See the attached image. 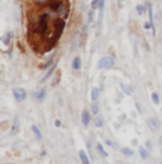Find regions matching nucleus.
I'll return each instance as SVG.
<instances>
[{
    "instance_id": "obj_15",
    "label": "nucleus",
    "mask_w": 162,
    "mask_h": 164,
    "mask_svg": "<svg viewBox=\"0 0 162 164\" xmlns=\"http://www.w3.org/2000/svg\"><path fill=\"white\" fill-rule=\"evenodd\" d=\"M97 151H98V154L101 155V157H104V159H105V157H108V153H107L105 149H104V147H102V144H100V143L97 144Z\"/></svg>"
},
{
    "instance_id": "obj_14",
    "label": "nucleus",
    "mask_w": 162,
    "mask_h": 164,
    "mask_svg": "<svg viewBox=\"0 0 162 164\" xmlns=\"http://www.w3.org/2000/svg\"><path fill=\"white\" fill-rule=\"evenodd\" d=\"M73 69L74 70H80L81 69V59H80V56L74 57V60H73Z\"/></svg>"
},
{
    "instance_id": "obj_13",
    "label": "nucleus",
    "mask_w": 162,
    "mask_h": 164,
    "mask_svg": "<svg viewBox=\"0 0 162 164\" xmlns=\"http://www.w3.org/2000/svg\"><path fill=\"white\" fill-rule=\"evenodd\" d=\"M54 26H56V30H58V32L61 33V30H63L64 26H65V23H64V20L63 19H57L56 23H54Z\"/></svg>"
},
{
    "instance_id": "obj_1",
    "label": "nucleus",
    "mask_w": 162,
    "mask_h": 164,
    "mask_svg": "<svg viewBox=\"0 0 162 164\" xmlns=\"http://www.w3.org/2000/svg\"><path fill=\"white\" fill-rule=\"evenodd\" d=\"M115 66V60L112 57H102L98 61V69H112Z\"/></svg>"
},
{
    "instance_id": "obj_11",
    "label": "nucleus",
    "mask_w": 162,
    "mask_h": 164,
    "mask_svg": "<svg viewBox=\"0 0 162 164\" xmlns=\"http://www.w3.org/2000/svg\"><path fill=\"white\" fill-rule=\"evenodd\" d=\"M20 130V121H19V118L16 117L13 120V126H12V134H17Z\"/></svg>"
},
{
    "instance_id": "obj_12",
    "label": "nucleus",
    "mask_w": 162,
    "mask_h": 164,
    "mask_svg": "<svg viewBox=\"0 0 162 164\" xmlns=\"http://www.w3.org/2000/svg\"><path fill=\"white\" fill-rule=\"evenodd\" d=\"M31 131L34 133V136H36V138H37V140H41V138H43L41 131H40V128H38L36 124H33V126H31Z\"/></svg>"
},
{
    "instance_id": "obj_9",
    "label": "nucleus",
    "mask_w": 162,
    "mask_h": 164,
    "mask_svg": "<svg viewBox=\"0 0 162 164\" xmlns=\"http://www.w3.org/2000/svg\"><path fill=\"white\" fill-rule=\"evenodd\" d=\"M67 14H68V6L63 3L60 12H58V19H63V20H64L65 17H67Z\"/></svg>"
},
{
    "instance_id": "obj_22",
    "label": "nucleus",
    "mask_w": 162,
    "mask_h": 164,
    "mask_svg": "<svg viewBox=\"0 0 162 164\" xmlns=\"http://www.w3.org/2000/svg\"><path fill=\"white\" fill-rule=\"evenodd\" d=\"M144 29H145V30H152V33L155 34V27L152 26V23H151V22H147V23L144 24Z\"/></svg>"
},
{
    "instance_id": "obj_26",
    "label": "nucleus",
    "mask_w": 162,
    "mask_h": 164,
    "mask_svg": "<svg viewBox=\"0 0 162 164\" xmlns=\"http://www.w3.org/2000/svg\"><path fill=\"white\" fill-rule=\"evenodd\" d=\"M53 63H54V60H53V59H50V60L47 61L46 64L43 66V69H51V66H53Z\"/></svg>"
},
{
    "instance_id": "obj_31",
    "label": "nucleus",
    "mask_w": 162,
    "mask_h": 164,
    "mask_svg": "<svg viewBox=\"0 0 162 164\" xmlns=\"http://www.w3.org/2000/svg\"><path fill=\"white\" fill-rule=\"evenodd\" d=\"M145 144H147V145H145V147H147V150H151V147H152V145H151V141H147V143H145Z\"/></svg>"
},
{
    "instance_id": "obj_24",
    "label": "nucleus",
    "mask_w": 162,
    "mask_h": 164,
    "mask_svg": "<svg viewBox=\"0 0 162 164\" xmlns=\"http://www.w3.org/2000/svg\"><path fill=\"white\" fill-rule=\"evenodd\" d=\"M98 111H100V106L97 104V101L93 104V107H91V113L93 114H98Z\"/></svg>"
},
{
    "instance_id": "obj_6",
    "label": "nucleus",
    "mask_w": 162,
    "mask_h": 164,
    "mask_svg": "<svg viewBox=\"0 0 162 164\" xmlns=\"http://www.w3.org/2000/svg\"><path fill=\"white\" fill-rule=\"evenodd\" d=\"M90 121H91V114H90V111L88 110H83V113H81V123H83L84 126H88Z\"/></svg>"
},
{
    "instance_id": "obj_20",
    "label": "nucleus",
    "mask_w": 162,
    "mask_h": 164,
    "mask_svg": "<svg viewBox=\"0 0 162 164\" xmlns=\"http://www.w3.org/2000/svg\"><path fill=\"white\" fill-rule=\"evenodd\" d=\"M121 87H122V91H124L127 96H131V94H132V90L130 89V86H127V84H124V83H122V84H121Z\"/></svg>"
},
{
    "instance_id": "obj_4",
    "label": "nucleus",
    "mask_w": 162,
    "mask_h": 164,
    "mask_svg": "<svg viewBox=\"0 0 162 164\" xmlns=\"http://www.w3.org/2000/svg\"><path fill=\"white\" fill-rule=\"evenodd\" d=\"M47 22H48V14H43L38 23H40V32L41 33H46L47 32Z\"/></svg>"
},
{
    "instance_id": "obj_27",
    "label": "nucleus",
    "mask_w": 162,
    "mask_h": 164,
    "mask_svg": "<svg viewBox=\"0 0 162 164\" xmlns=\"http://www.w3.org/2000/svg\"><path fill=\"white\" fill-rule=\"evenodd\" d=\"M105 143H107L108 145H110L111 149H118V145H117V143H114V141H111V140H105Z\"/></svg>"
},
{
    "instance_id": "obj_32",
    "label": "nucleus",
    "mask_w": 162,
    "mask_h": 164,
    "mask_svg": "<svg viewBox=\"0 0 162 164\" xmlns=\"http://www.w3.org/2000/svg\"><path fill=\"white\" fill-rule=\"evenodd\" d=\"M54 126H56V127H60V126H61V121H60V120H54Z\"/></svg>"
},
{
    "instance_id": "obj_23",
    "label": "nucleus",
    "mask_w": 162,
    "mask_h": 164,
    "mask_svg": "<svg viewBox=\"0 0 162 164\" xmlns=\"http://www.w3.org/2000/svg\"><path fill=\"white\" fill-rule=\"evenodd\" d=\"M100 5H101V0H93V2H91V9H93V10L98 9Z\"/></svg>"
},
{
    "instance_id": "obj_29",
    "label": "nucleus",
    "mask_w": 162,
    "mask_h": 164,
    "mask_svg": "<svg viewBox=\"0 0 162 164\" xmlns=\"http://www.w3.org/2000/svg\"><path fill=\"white\" fill-rule=\"evenodd\" d=\"M93 20H94V10L91 9L88 12V22H93Z\"/></svg>"
},
{
    "instance_id": "obj_19",
    "label": "nucleus",
    "mask_w": 162,
    "mask_h": 164,
    "mask_svg": "<svg viewBox=\"0 0 162 164\" xmlns=\"http://www.w3.org/2000/svg\"><path fill=\"white\" fill-rule=\"evenodd\" d=\"M12 37H13V33H12V32H9L5 36V37H3V43H5L6 46H9V44H10V42H12Z\"/></svg>"
},
{
    "instance_id": "obj_33",
    "label": "nucleus",
    "mask_w": 162,
    "mask_h": 164,
    "mask_svg": "<svg viewBox=\"0 0 162 164\" xmlns=\"http://www.w3.org/2000/svg\"><path fill=\"white\" fill-rule=\"evenodd\" d=\"M158 164H162V161H161V163H158Z\"/></svg>"
},
{
    "instance_id": "obj_3",
    "label": "nucleus",
    "mask_w": 162,
    "mask_h": 164,
    "mask_svg": "<svg viewBox=\"0 0 162 164\" xmlns=\"http://www.w3.org/2000/svg\"><path fill=\"white\" fill-rule=\"evenodd\" d=\"M148 126H149V128L152 130V133H158V131L161 130V124L158 121V118H155V117L148 118Z\"/></svg>"
},
{
    "instance_id": "obj_21",
    "label": "nucleus",
    "mask_w": 162,
    "mask_h": 164,
    "mask_svg": "<svg viewBox=\"0 0 162 164\" xmlns=\"http://www.w3.org/2000/svg\"><path fill=\"white\" fill-rule=\"evenodd\" d=\"M147 9H148V13H149V22L152 23V22H154V14H152V5H151V3H147Z\"/></svg>"
},
{
    "instance_id": "obj_17",
    "label": "nucleus",
    "mask_w": 162,
    "mask_h": 164,
    "mask_svg": "<svg viewBox=\"0 0 162 164\" xmlns=\"http://www.w3.org/2000/svg\"><path fill=\"white\" fill-rule=\"evenodd\" d=\"M121 153H122L125 157H131V155H134V151H132V149H130V147H122V149H121Z\"/></svg>"
},
{
    "instance_id": "obj_7",
    "label": "nucleus",
    "mask_w": 162,
    "mask_h": 164,
    "mask_svg": "<svg viewBox=\"0 0 162 164\" xmlns=\"http://www.w3.org/2000/svg\"><path fill=\"white\" fill-rule=\"evenodd\" d=\"M46 94H47L46 89H41V90H38V91H36V93L33 94V96H34V98H36V100H38V101H43V100L46 98Z\"/></svg>"
},
{
    "instance_id": "obj_18",
    "label": "nucleus",
    "mask_w": 162,
    "mask_h": 164,
    "mask_svg": "<svg viewBox=\"0 0 162 164\" xmlns=\"http://www.w3.org/2000/svg\"><path fill=\"white\" fill-rule=\"evenodd\" d=\"M94 126L98 127V128H100V127H102V126H104V118H102L101 116H97V117H95V120H94Z\"/></svg>"
},
{
    "instance_id": "obj_30",
    "label": "nucleus",
    "mask_w": 162,
    "mask_h": 164,
    "mask_svg": "<svg viewBox=\"0 0 162 164\" xmlns=\"http://www.w3.org/2000/svg\"><path fill=\"white\" fill-rule=\"evenodd\" d=\"M137 13H138V14H142V13H144V6H142V5H138V6H137Z\"/></svg>"
},
{
    "instance_id": "obj_2",
    "label": "nucleus",
    "mask_w": 162,
    "mask_h": 164,
    "mask_svg": "<svg viewBox=\"0 0 162 164\" xmlns=\"http://www.w3.org/2000/svg\"><path fill=\"white\" fill-rule=\"evenodd\" d=\"M13 96H14V98H16V101H19V103L24 101V100H26V97H27L26 91H24L23 89H20V87H16V89H13Z\"/></svg>"
},
{
    "instance_id": "obj_8",
    "label": "nucleus",
    "mask_w": 162,
    "mask_h": 164,
    "mask_svg": "<svg viewBox=\"0 0 162 164\" xmlns=\"http://www.w3.org/2000/svg\"><path fill=\"white\" fill-rule=\"evenodd\" d=\"M78 155H80V160H81V163L83 164H91L90 163V159H88V154L85 150H80L78 151Z\"/></svg>"
},
{
    "instance_id": "obj_25",
    "label": "nucleus",
    "mask_w": 162,
    "mask_h": 164,
    "mask_svg": "<svg viewBox=\"0 0 162 164\" xmlns=\"http://www.w3.org/2000/svg\"><path fill=\"white\" fill-rule=\"evenodd\" d=\"M152 101L154 104H159V94L158 93H152Z\"/></svg>"
},
{
    "instance_id": "obj_5",
    "label": "nucleus",
    "mask_w": 162,
    "mask_h": 164,
    "mask_svg": "<svg viewBox=\"0 0 162 164\" xmlns=\"http://www.w3.org/2000/svg\"><path fill=\"white\" fill-rule=\"evenodd\" d=\"M47 6H48V9H50L51 12H56V13H58L60 9H61V6H63V3L58 2V0H53V2H50Z\"/></svg>"
},
{
    "instance_id": "obj_28",
    "label": "nucleus",
    "mask_w": 162,
    "mask_h": 164,
    "mask_svg": "<svg viewBox=\"0 0 162 164\" xmlns=\"http://www.w3.org/2000/svg\"><path fill=\"white\" fill-rule=\"evenodd\" d=\"M34 3H36V5H48V3H50V0H34Z\"/></svg>"
},
{
    "instance_id": "obj_34",
    "label": "nucleus",
    "mask_w": 162,
    "mask_h": 164,
    "mask_svg": "<svg viewBox=\"0 0 162 164\" xmlns=\"http://www.w3.org/2000/svg\"><path fill=\"white\" fill-rule=\"evenodd\" d=\"M120 2H122V0H120Z\"/></svg>"
},
{
    "instance_id": "obj_16",
    "label": "nucleus",
    "mask_w": 162,
    "mask_h": 164,
    "mask_svg": "<svg viewBox=\"0 0 162 164\" xmlns=\"http://www.w3.org/2000/svg\"><path fill=\"white\" fill-rule=\"evenodd\" d=\"M98 97H100V90H98L97 87H94V89L91 90V100L95 103V101L98 100Z\"/></svg>"
},
{
    "instance_id": "obj_10",
    "label": "nucleus",
    "mask_w": 162,
    "mask_h": 164,
    "mask_svg": "<svg viewBox=\"0 0 162 164\" xmlns=\"http://www.w3.org/2000/svg\"><path fill=\"white\" fill-rule=\"evenodd\" d=\"M138 151H139V155H141V159L147 160L149 157V151L147 150V147H142V145H139L138 147Z\"/></svg>"
}]
</instances>
